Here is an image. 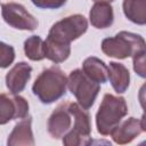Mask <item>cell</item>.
<instances>
[{"label": "cell", "mask_w": 146, "mask_h": 146, "mask_svg": "<svg viewBox=\"0 0 146 146\" xmlns=\"http://www.w3.org/2000/svg\"><path fill=\"white\" fill-rule=\"evenodd\" d=\"M47 128L52 138L62 139L66 146L91 144L90 114L78 103H60L50 114Z\"/></svg>", "instance_id": "6da1fadb"}, {"label": "cell", "mask_w": 146, "mask_h": 146, "mask_svg": "<svg viewBox=\"0 0 146 146\" xmlns=\"http://www.w3.org/2000/svg\"><path fill=\"white\" fill-rule=\"evenodd\" d=\"M66 87L65 73L59 66L52 65L41 71L32 86V91L42 104L49 105L65 96Z\"/></svg>", "instance_id": "7a4b0ae2"}, {"label": "cell", "mask_w": 146, "mask_h": 146, "mask_svg": "<svg viewBox=\"0 0 146 146\" xmlns=\"http://www.w3.org/2000/svg\"><path fill=\"white\" fill-rule=\"evenodd\" d=\"M128 114V105L124 97L105 94L96 113V127L102 136L111 135L112 130Z\"/></svg>", "instance_id": "3957f363"}, {"label": "cell", "mask_w": 146, "mask_h": 146, "mask_svg": "<svg viewBox=\"0 0 146 146\" xmlns=\"http://www.w3.org/2000/svg\"><path fill=\"white\" fill-rule=\"evenodd\" d=\"M145 50V40L141 35L121 31L114 36L105 38L102 41V51L113 58L124 59Z\"/></svg>", "instance_id": "277c9868"}, {"label": "cell", "mask_w": 146, "mask_h": 146, "mask_svg": "<svg viewBox=\"0 0 146 146\" xmlns=\"http://www.w3.org/2000/svg\"><path fill=\"white\" fill-rule=\"evenodd\" d=\"M88 30V21L81 14H74L56 22L49 30L47 39L63 44H71Z\"/></svg>", "instance_id": "5b68a950"}, {"label": "cell", "mask_w": 146, "mask_h": 146, "mask_svg": "<svg viewBox=\"0 0 146 146\" xmlns=\"http://www.w3.org/2000/svg\"><path fill=\"white\" fill-rule=\"evenodd\" d=\"M67 88L76 98L78 104L84 110H89L95 104V100L100 91L99 83L88 78L82 70L75 68L67 76Z\"/></svg>", "instance_id": "8992f818"}, {"label": "cell", "mask_w": 146, "mask_h": 146, "mask_svg": "<svg viewBox=\"0 0 146 146\" xmlns=\"http://www.w3.org/2000/svg\"><path fill=\"white\" fill-rule=\"evenodd\" d=\"M1 15L3 21L17 30L34 31L38 27V19L31 15L26 8L17 2H6L1 5Z\"/></svg>", "instance_id": "52a82bcc"}, {"label": "cell", "mask_w": 146, "mask_h": 146, "mask_svg": "<svg viewBox=\"0 0 146 146\" xmlns=\"http://www.w3.org/2000/svg\"><path fill=\"white\" fill-rule=\"evenodd\" d=\"M29 114L27 100L18 94H0V124L23 119Z\"/></svg>", "instance_id": "ba28073f"}, {"label": "cell", "mask_w": 146, "mask_h": 146, "mask_svg": "<svg viewBox=\"0 0 146 146\" xmlns=\"http://www.w3.org/2000/svg\"><path fill=\"white\" fill-rule=\"evenodd\" d=\"M144 131H146L145 116L143 115L141 119H136L131 116L123 122H120L112 130L111 136L114 143L119 145H124L131 143L137 136H139Z\"/></svg>", "instance_id": "9c48e42d"}, {"label": "cell", "mask_w": 146, "mask_h": 146, "mask_svg": "<svg viewBox=\"0 0 146 146\" xmlns=\"http://www.w3.org/2000/svg\"><path fill=\"white\" fill-rule=\"evenodd\" d=\"M32 66L26 62L15 64L6 74V86L11 94H19L31 79Z\"/></svg>", "instance_id": "30bf717a"}, {"label": "cell", "mask_w": 146, "mask_h": 146, "mask_svg": "<svg viewBox=\"0 0 146 146\" xmlns=\"http://www.w3.org/2000/svg\"><path fill=\"white\" fill-rule=\"evenodd\" d=\"M35 144L32 132V117L25 116L17 122L8 136V146H33Z\"/></svg>", "instance_id": "8fae6325"}, {"label": "cell", "mask_w": 146, "mask_h": 146, "mask_svg": "<svg viewBox=\"0 0 146 146\" xmlns=\"http://www.w3.org/2000/svg\"><path fill=\"white\" fill-rule=\"evenodd\" d=\"M89 21L96 29H107L114 22L113 7L107 2H95L89 11Z\"/></svg>", "instance_id": "7c38bea8"}, {"label": "cell", "mask_w": 146, "mask_h": 146, "mask_svg": "<svg viewBox=\"0 0 146 146\" xmlns=\"http://www.w3.org/2000/svg\"><path fill=\"white\" fill-rule=\"evenodd\" d=\"M108 71V80L113 87V89L117 94H123L127 91L130 84V73L129 70L121 63L110 62L107 66Z\"/></svg>", "instance_id": "4fadbf2b"}, {"label": "cell", "mask_w": 146, "mask_h": 146, "mask_svg": "<svg viewBox=\"0 0 146 146\" xmlns=\"http://www.w3.org/2000/svg\"><path fill=\"white\" fill-rule=\"evenodd\" d=\"M82 71L88 78H90L91 80H94L99 84L106 83L108 80L107 66L98 57L91 56L86 58L82 63Z\"/></svg>", "instance_id": "5bb4252c"}, {"label": "cell", "mask_w": 146, "mask_h": 146, "mask_svg": "<svg viewBox=\"0 0 146 146\" xmlns=\"http://www.w3.org/2000/svg\"><path fill=\"white\" fill-rule=\"evenodd\" d=\"M122 8L130 22L138 25L146 24V0H123Z\"/></svg>", "instance_id": "9a60e30c"}, {"label": "cell", "mask_w": 146, "mask_h": 146, "mask_svg": "<svg viewBox=\"0 0 146 146\" xmlns=\"http://www.w3.org/2000/svg\"><path fill=\"white\" fill-rule=\"evenodd\" d=\"M70 54H71V44H63V43L46 39L44 55H46V58H48L52 63L55 64L63 63L70 57Z\"/></svg>", "instance_id": "2e32d148"}, {"label": "cell", "mask_w": 146, "mask_h": 146, "mask_svg": "<svg viewBox=\"0 0 146 146\" xmlns=\"http://www.w3.org/2000/svg\"><path fill=\"white\" fill-rule=\"evenodd\" d=\"M25 56L31 60H41L46 58L44 41L40 35H31L24 41Z\"/></svg>", "instance_id": "e0dca14e"}, {"label": "cell", "mask_w": 146, "mask_h": 146, "mask_svg": "<svg viewBox=\"0 0 146 146\" xmlns=\"http://www.w3.org/2000/svg\"><path fill=\"white\" fill-rule=\"evenodd\" d=\"M15 60V49L13 46L0 41V68L9 67Z\"/></svg>", "instance_id": "ac0fdd59"}, {"label": "cell", "mask_w": 146, "mask_h": 146, "mask_svg": "<svg viewBox=\"0 0 146 146\" xmlns=\"http://www.w3.org/2000/svg\"><path fill=\"white\" fill-rule=\"evenodd\" d=\"M145 56H146V51H140L137 52L132 56V63H133V70L135 72L140 76V78H145L146 76V66H145Z\"/></svg>", "instance_id": "d6986e66"}, {"label": "cell", "mask_w": 146, "mask_h": 146, "mask_svg": "<svg viewBox=\"0 0 146 146\" xmlns=\"http://www.w3.org/2000/svg\"><path fill=\"white\" fill-rule=\"evenodd\" d=\"M32 3L41 9H58L63 7L67 0H31Z\"/></svg>", "instance_id": "ffe728a7"}, {"label": "cell", "mask_w": 146, "mask_h": 146, "mask_svg": "<svg viewBox=\"0 0 146 146\" xmlns=\"http://www.w3.org/2000/svg\"><path fill=\"white\" fill-rule=\"evenodd\" d=\"M95 2H107V3H111L112 1H114V0H94Z\"/></svg>", "instance_id": "44dd1931"}]
</instances>
